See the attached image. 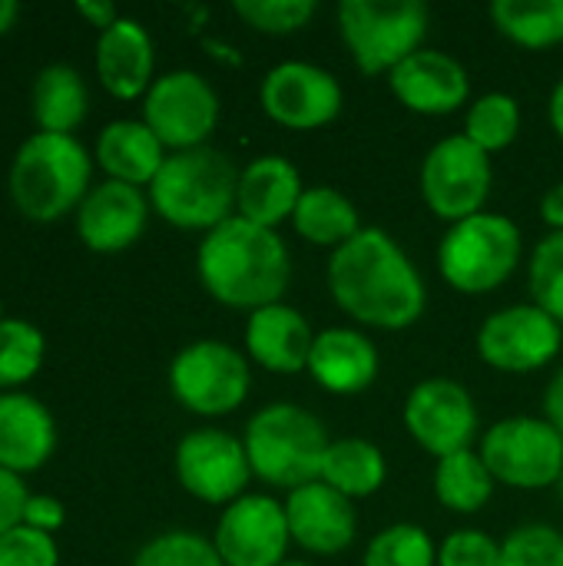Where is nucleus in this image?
<instances>
[{
  "label": "nucleus",
  "mask_w": 563,
  "mask_h": 566,
  "mask_svg": "<svg viewBox=\"0 0 563 566\" xmlns=\"http://www.w3.org/2000/svg\"><path fill=\"white\" fill-rule=\"evenodd\" d=\"M312 342H315V335H312L305 315L285 302L249 312L246 352L259 368H265L272 375L305 371L309 355H312Z\"/></svg>",
  "instance_id": "aec40b11"
},
{
  "label": "nucleus",
  "mask_w": 563,
  "mask_h": 566,
  "mask_svg": "<svg viewBox=\"0 0 563 566\" xmlns=\"http://www.w3.org/2000/svg\"><path fill=\"white\" fill-rule=\"evenodd\" d=\"M548 116H551V126L554 133L563 139V76L554 83L551 90V103H548Z\"/></svg>",
  "instance_id": "a18cd8bd"
},
{
  "label": "nucleus",
  "mask_w": 563,
  "mask_h": 566,
  "mask_svg": "<svg viewBox=\"0 0 563 566\" xmlns=\"http://www.w3.org/2000/svg\"><path fill=\"white\" fill-rule=\"evenodd\" d=\"M27 501H30V494H27L23 481L13 471L0 468V534H7L17 524H23Z\"/></svg>",
  "instance_id": "ea45409f"
},
{
  "label": "nucleus",
  "mask_w": 563,
  "mask_h": 566,
  "mask_svg": "<svg viewBox=\"0 0 563 566\" xmlns=\"http://www.w3.org/2000/svg\"><path fill=\"white\" fill-rule=\"evenodd\" d=\"M524 239L518 222L501 212H478L448 226L438 245V269L461 295L501 289L521 265Z\"/></svg>",
  "instance_id": "423d86ee"
},
{
  "label": "nucleus",
  "mask_w": 563,
  "mask_h": 566,
  "mask_svg": "<svg viewBox=\"0 0 563 566\" xmlns=\"http://www.w3.org/2000/svg\"><path fill=\"white\" fill-rule=\"evenodd\" d=\"M169 388L176 401L196 415L206 418L229 415L246 401L252 388L249 358L239 348L216 338L192 342L173 358Z\"/></svg>",
  "instance_id": "1a4fd4ad"
},
{
  "label": "nucleus",
  "mask_w": 563,
  "mask_h": 566,
  "mask_svg": "<svg viewBox=\"0 0 563 566\" xmlns=\"http://www.w3.org/2000/svg\"><path fill=\"white\" fill-rule=\"evenodd\" d=\"M362 566H438V547L418 524H392L378 531Z\"/></svg>",
  "instance_id": "2f4dec72"
},
{
  "label": "nucleus",
  "mask_w": 563,
  "mask_h": 566,
  "mask_svg": "<svg viewBox=\"0 0 563 566\" xmlns=\"http://www.w3.org/2000/svg\"><path fill=\"white\" fill-rule=\"evenodd\" d=\"M146 212L149 209H146V196L139 192V186L106 179V182H96L83 196L80 212H76V229L90 249L116 252L139 239L146 226Z\"/></svg>",
  "instance_id": "6ab92c4d"
},
{
  "label": "nucleus",
  "mask_w": 563,
  "mask_h": 566,
  "mask_svg": "<svg viewBox=\"0 0 563 566\" xmlns=\"http://www.w3.org/2000/svg\"><path fill=\"white\" fill-rule=\"evenodd\" d=\"M0 322H3V318H0Z\"/></svg>",
  "instance_id": "3c124183"
},
{
  "label": "nucleus",
  "mask_w": 563,
  "mask_h": 566,
  "mask_svg": "<svg viewBox=\"0 0 563 566\" xmlns=\"http://www.w3.org/2000/svg\"><path fill=\"white\" fill-rule=\"evenodd\" d=\"M206 46H209L216 56H222V60H229V63H239V56H232L236 50H229V46H222V43H216V40H206Z\"/></svg>",
  "instance_id": "de8ad7c7"
},
{
  "label": "nucleus",
  "mask_w": 563,
  "mask_h": 566,
  "mask_svg": "<svg viewBox=\"0 0 563 566\" xmlns=\"http://www.w3.org/2000/svg\"><path fill=\"white\" fill-rule=\"evenodd\" d=\"M96 159L113 179L143 186L156 179L166 156L159 136L143 119H113L96 139Z\"/></svg>",
  "instance_id": "393cba45"
},
{
  "label": "nucleus",
  "mask_w": 563,
  "mask_h": 566,
  "mask_svg": "<svg viewBox=\"0 0 563 566\" xmlns=\"http://www.w3.org/2000/svg\"><path fill=\"white\" fill-rule=\"evenodd\" d=\"M90 186V156L70 133H33L13 156L10 196L30 219H56L83 202Z\"/></svg>",
  "instance_id": "39448f33"
},
{
  "label": "nucleus",
  "mask_w": 563,
  "mask_h": 566,
  "mask_svg": "<svg viewBox=\"0 0 563 566\" xmlns=\"http://www.w3.org/2000/svg\"><path fill=\"white\" fill-rule=\"evenodd\" d=\"M212 544L226 566L285 564L292 544L285 504L265 494H242L222 511Z\"/></svg>",
  "instance_id": "dca6fc26"
},
{
  "label": "nucleus",
  "mask_w": 563,
  "mask_h": 566,
  "mask_svg": "<svg viewBox=\"0 0 563 566\" xmlns=\"http://www.w3.org/2000/svg\"><path fill=\"white\" fill-rule=\"evenodd\" d=\"M428 7L421 0H342L338 3V33L368 76L392 73L411 53L425 46L428 36Z\"/></svg>",
  "instance_id": "0eeeda50"
},
{
  "label": "nucleus",
  "mask_w": 563,
  "mask_h": 566,
  "mask_svg": "<svg viewBox=\"0 0 563 566\" xmlns=\"http://www.w3.org/2000/svg\"><path fill=\"white\" fill-rule=\"evenodd\" d=\"M43 332L27 318L0 322V385L27 381L43 361Z\"/></svg>",
  "instance_id": "473e14b6"
},
{
  "label": "nucleus",
  "mask_w": 563,
  "mask_h": 566,
  "mask_svg": "<svg viewBox=\"0 0 563 566\" xmlns=\"http://www.w3.org/2000/svg\"><path fill=\"white\" fill-rule=\"evenodd\" d=\"M53 444V415L33 395H0V468L30 471L50 458Z\"/></svg>",
  "instance_id": "b1692460"
},
{
  "label": "nucleus",
  "mask_w": 563,
  "mask_h": 566,
  "mask_svg": "<svg viewBox=\"0 0 563 566\" xmlns=\"http://www.w3.org/2000/svg\"><path fill=\"white\" fill-rule=\"evenodd\" d=\"M143 123L163 146H173V153L206 146L219 123V96L202 73L169 70L146 90Z\"/></svg>",
  "instance_id": "9b49d317"
},
{
  "label": "nucleus",
  "mask_w": 563,
  "mask_h": 566,
  "mask_svg": "<svg viewBox=\"0 0 563 566\" xmlns=\"http://www.w3.org/2000/svg\"><path fill=\"white\" fill-rule=\"evenodd\" d=\"M13 17H17V3L13 0H0V33L13 23Z\"/></svg>",
  "instance_id": "49530a36"
},
{
  "label": "nucleus",
  "mask_w": 563,
  "mask_h": 566,
  "mask_svg": "<svg viewBox=\"0 0 563 566\" xmlns=\"http://www.w3.org/2000/svg\"><path fill=\"white\" fill-rule=\"evenodd\" d=\"M259 103L279 126L319 129L342 113L345 90L332 70L309 60H285L262 76Z\"/></svg>",
  "instance_id": "4468645a"
},
{
  "label": "nucleus",
  "mask_w": 563,
  "mask_h": 566,
  "mask_svg": "<svg viewBox=\"0 0 563 566\" xmlns=\"http://www.w3.org/2000/svg\"><path fill=\"white\" fill-rule=\"evenodd\" d=\"M544 418L557 428V434L563 438V368L551 378V385L544 391Z\"/></svg>",
  "instance_id": "79ce46f5"
},
{
  "label": "nucleus",
  "mask_w": 563,
  "mask_h": 566,
  "mask_svg": "<svg viewBox=\"0 0 563 566\" xmlns=\"http://www.w3.org/2000/svg\"><path fill=\"white\" fill-rule=\"evenodd\" d=\"M292 226L309 245H322L332 252L365 229L358 222L355 202L335 186H309L292 212Z\"/></svg>",
  "instance_id": "a878e982"
},
{
  "label": "nucleus",
  "mask_w": 563,
  "mask_h": 566,
  "mask_svg": "<svg viewBox=\"0 0 563 566\" xmlns=\"http://www.w3.org/2000/svg\"><path fill=\"white\" fill-rule=\"evenodd\" d=\"M491 182H494L491 156L481 146H475L465 133L438 139L425 153L421 196L428 209L451 226L484 212Z\"/></svg>",
  "instance_id": "9d476101"
},
{
  "label": "nucleus",
  "mask_w": 563,
  "mask_h": 566,
  "mask_svg": "<svg viewBox=\"0 0 563 566\" xmlns=\"http://www.w3.org/2000/svg\"><path fill=\"white\" fill-rule=\"evenodd\" d=\"M305 371L332 395H358L378 378V348L355 328H325L312 342Z\"/></svg>",
  "instance_id": "412c9836"
},
{
  "label": "nucleus",
  "mask_w": 563,
  "mask_h": 566,
  "mask_svg": "<svg viewBox=\"0 0 563 566\" xmlns=\"http://www.w3.org/2000/svg\"><path fill=\"white\" fill-rule=\"evenodd\" d=\"M86 113V86L66 63H50L33 80V116L43 133H70Z\"/></svg>",
  "instance_id": "cd10ccee"
},
{
  "label": "nucleus",
  "mask_w": 563,
  "mask_h": 566,
  "mask_svg": "<svg viewBox=\"0 0 563 566\" xmlns=\"http://www.w3.org/2000/svg\"><path fill=\"white\" fill-rule=\"evenodd\" d=\"M557 491H561V497H563V474H561V481H557Z\"/></svg>",
  "instance_id": "8fccbe9b"
},
{
  "label": "nucleus",
  "mask_w": 563,
  "mask_h": 566,
  "mask_svg": "<svg viewBox=\"0 0 563 566\" xmlns=\"http://www.w3.org/2000/svg\"><path fill=\"white\" fill-rule=\"evenodd\" d=\"M528 285L534 305L563 325V232H551L538 242L528 265Z\"/></svg>",
  "instance_id": "72a5a7b5"
},
{
  "label": "nucleus",
  "mask_w": 563,
  "mask_h": 566,
  "mask_svg": "<svg viewBox=\"0 0 563 566\" xmlns=\"http://www.w3.org/2000/svg\"><path fill=\"white\" fill-rule=\"evenodd\" d=\"M494 484L498 481L475 448L448 454L435 468V497L455 514H478L491 501Z\"/></svg>",
  "instance_id": "c85d7f7f"
},
{
  "label": "nucleus",
  "mask_w": 563,
  "mask_h": 566,
  "mask_svg": "<svg viewBox=\"0 0 563 566\" xmlns=\"http://www.w3.org/2000/svg\"><path fill=\"white\" fill-rule=\"evenodd\" d=\"M561 342L563 325L534 302L498 308L478 328L481 361L508 375H528L551 365L561 352Z\"/></svg>",
  "instance_id": "f8f14e48"
},
{
  "label": "nucleus",
  "mask_w": 563,
  "mask_h": 566,
  "mask_svg": "<svg viewBox=\"0 0 563 566\" xmlns=\"http://www.w3.org/2000/svg\"><path fill=\"white\" fill-rule=\"evenodd\" d=\"M285 521H289L292 544H299L315 557H338L342 551L352 547L358 531L355 504L322 481L289 491Z\"/></svg>",
  "instance_id": "a211bd4d"
},
{
  "label": "nucleus",
  "mask_w": 563,
  "mask_h": 566,
  "mask_svg": "<svg viewBox=\"0 0 563 566\" xmlns=\"http://www.w3.org/2000/svg\"><path fill=\"white\" fill-rule=\"evenodd\" d=\"M242 444L252 478L272 488L299 491L322 478V461L332 441L325 424L309 408L279 401L249 418Z\"/></svg>",
  "instance_id": "20e7f679"
},
{
  "label": "nucleus",
  "mask_w": 563,
  "mask_h": 566,
  "mask_svg": "<svg viewBox=\"0 0 563 566\" xmlns=\"http://www.w3.org/2000/svg\"><path fill=\"white\" fill-rule=\"evenodd\" d=\"M521 133V106L511 93H484L468 106L465 116V136L481 146L488 156L498 149H508Z\"/></svg>",
  "instance_id": "7c9ffc66"
},
{
  "label": "nucleus",
  "mask_w": 563,
  "mask_h": 566,
  "mask_svg": "<svg viewBox=\"0 0 563 566\" xmlns=\"http://www.w3.org/2000/svg\"><path fill=\"white\" fill-rule=\"evenodd\" d=\"M133 566H226L216 544L192 531H166L139 547Z\"/></svg>",
  "instance_id": "f704fd0d"
},
{
  "label": "nucleus",
  "mask_w": 563,
  "mask_h": 566,
  "mask_svg": "<svg viewBox=\"0 0 563 566\" xmlns=\"http://www.w3.org/2000/svg\"><path fill=\"white\" fill-rule=\"evenodd\" d=\"M494 27L528 50H548L563 43V0H494Z\"/></svg>",
  "instance_id": "c756f323"
},
{
  "label": "nucleus",
  "mask_w": 563,
  "mask_h": 566,
  "mask_svg": "<svg viewBox=\"0 0 563 566\" xmlns=\"http://www.w3.org/2000/svg\"><path fill=\"white\" fill-rule=\"evenodd\" d=\"M388 478V461L375 441L365 438H338L329 444L322 461V484L345 494L348 501L372 497Z\"/></svg>",
  "instance_id": "bb28decb"
},
{
  "label": "nucleus",
  "mask_w": 563,
  "mask_h": 566,
  "mask_svg": "<svg viewBox=\"0 0 563 566\" xmlns=\"http://www.w3.org/2000/svg\"><path fill=\"white\" fill-rule=\"evenodd\" d=\"M478 454L494 481L518 491L554 488L563 474V438L548 418L514 415L494 421Z\"/></svg>",
  "instance_id": "6e6552de"
},
{
  "label": "nucleus",
  "mask_w": 563,
  "mask_h": 566,
  "mask_svg": "<svg viewBox=\"0 0 563 566\" xmlns=\"http://www.w3.org/2000/svg\"><path fill=\"white\" fill-rule=\"evenodd\" d=\"M329 292L345 315L382 332L415 325L428 305L418 265L385 229H362L332 252Z\"/></svg>",
  "instance_id": "f257e3e1"
},
{
  "label": "nucleus",
  "mask_w": 563,
  "mask_h": 566,
  "mask_svg": "<svg viewBox=\"0 0 563 566\" xmlns=\"http://www.w3.org/2000/svg\"><path fill=\"white\" fill-rule=\"evenodd\" d=\"M0 566H56V544L46 531L17 524L0 534Z\"/></svg>",
  "instance_id": "4c0bfd02"
},
{
  "label": "nucleus",
  "mask_w": 563,
  "mask_h": 566,
  "mask_svg": "<svg viewBox=\"0 0 563 566\" xmlns=\"http://www.w3.org/2000/svg\"><path fill=\"white\" fill-rule=\"evenodd\" d=\"M80 13H86L100 30H106L110 23H116L119 20V13H116V7L113 3H106V0H100V3H90V0H83L80 3Z\"/></svg>",
  "instance_id": "c03bdc74"
},
{
  "label": "nucleus",
  "mask_w": 563,
  "mask_h": 566,
  "mask_svg": "<svg viewBox=\"0 0 563 566\" xmlns=\"http://www.w3.org/2000/svg\"><path fill=\"white\" fill-rule=\"evenodd\" d=\"M302 192H305V186H302L295 163H289L279 153L259 156L239 176L236 216H242L256 226L275 229L279 222L292 219Z\"/></svg>",
  "instance_id": "4be33fe9"
},
{
  "label": "nucleus",
  "mask_w": 563,
  "mask_h": 566,
  "mask_svg": "<svg viewBox=\"0 0 563 566\" xmlns=\"http://www.w3.org/2000/svg\"><path fill=\"white\" fill-rule=\"evenodd\" d=\"M279 566H312V564H305V560H285V564H279Z\"/></svg>",
  "instance_id": "09e8293b"
},
{
  "label": "nucleus",
  "mask_w": 563,
  "mask_h": 566,
  "mask_svg": "<svg viewBox=\"0 0 563 566\" xmlns=\"http://www.w3.org/2000/svg\"><path fill=\"white\" fill-rule=\"evenodd\" d=\"M402 421L418 448H425L438 461L468 451L478 438V405L471 391L451 378L418 381L405 398Z\"/></svg>",
  "instance_id": "ddd939ff"
},
{
  "label": "nucleus",
  "mask_w": 563,
  "mask_h": 566,
  "mask_svg": "<svg viewBox=\"0 0 563 566\" xmlns=\"http://www.w3.org/2000/svg\"><path fill=\"white\" fill-rule=\"evenodd\" d=\"M176 478L192 497L229 507L252 481L246 444L219 428L189 431L176 448Z\"/></svg>",
  "instance_id": "2eb2a0df"
},
{
  "label": "nucleus",
  "mask_w": 563,
  "mask_h": 566,
  "mask_svg": "<svg viewBox=\"0 0 563 566\" xmlns=\"http://www.w3.org/2000/svg\"><path fill=\"white\" fill-rule=\"evenodd\" d=\"M23 524L37 531H56L63 524V504L50 494H33L23 507Z\"/></svg>",
  "instance_id": "a19ab883"
},
{
  "label": "nucleus",
  "mask_w": 563,
  "mask_h": 566,
  "mask_svg": "<svg viewBox=\"0 0 563 566\" xmlns=\"http://www.w3.org/2000/svg\"><path fill=\"white\" fill-rule=\"evenodd\" d=\"M541 216L544 222L554 229V232H563V179L557 186H551L541 199Z\"/></svg>",
  "instance_id": "37998d69"
},
{
  "label": "nucleus",
  "mask_w": 563,
  "mask_h": 566,
  "mask_svg": "<svg viewBox=\"0 0 563 566\" xmlns=\"http://www.w3.org/2000/svg\"><path fill=\"white\" fill-rule=\"evenodd\" d=\"M438 566H501V544L481 531H455L438 547Z\"/></svg>",
  "instance_id": "58836bf2"
},
{
  "label": "nucleus",
  "mask_w": 563,
  "mask_h": 566,
  "mask_svg": "<svg viewBox=\"0 0 563 566\" xmlns=\"http://www.w3.org/2000/svg\"><path fill=\"white\" fill-rule=\"evenodd\" d=\"M232 10L259 33H295L315 17V0H236Z\"/></svg>",
  "instance_id": "e433bc0d"
},
{
  "label": "nucleus",
  "mask_w": 563,
  "mask_h": 566,
  "mask_svg": "<svg viewBox=\"0 0 563 566\" xmlns=\"http://www.w3.org/2000/svg\"><path fill=\"white\" fill-rule=\"evenodd\" d=\"M501 566H563V534L551 524H524L501 544Z\"/></svg>",
  "instance_id": "c9c22d12"
},
{
  "label": "nucleus",
  "mask_w": 563,
  "mask_h": 566,
  "mask_svg": "<svg viewBox=\"0 0 563 566\" xmlns=\"http://www.w3.org/2000/svg\"><path fill=\"white\" fill-rule=\"evenodd\" d=\"M96 73L113 96L133 99L153 83V40L133 17H119L96 40Z\"/></svg>",
  "instance_id": "5701e85b"
},
{
  "label": "nucleus",
  "mask_w": 563,
  "mask_h": 566,
  "mask_svg": "<svg viewBox=\"0 0 563 566\" xmlns=\"http://www.w3.org/2000/svg\"><path fill=\"white\" fill-rule=\"evenodd\" d=\"M239 169L216 146L179 149L163 159L149 182L156 212L179 229H216L236 216Z\"/></svg>",
  "instance_id": "7ed1b4c3"
},
{
  "label": "nucleus",
  "mask_w": 563,
  "mask_h": 566,
  "mask_svg": "<svg viewBox=\"0 0 563 566\" xmlns=\"http://www.w3.org/2000/svg\"><path fill=\"white\" fill-rule=\"evenodd\" d=\"M196 269L202 289L216 302L246 312L282 302L292 282V259L282 235L242 216L206 232L196 252Z\"/></svg>",
  "instance_id": "f03ea898"
},
{
  "label": "nucleus",
  "mask_w": 563,
  "mask_h": 566,
  "mask_svg": "<svg viewBox=\"0 0 563 566\" xmlns=\"http://www.w3.org/2000/svg\"><path fill=\"white\" fill-rule=\"evenodd\" d=\"M388 86L402 106L421 116H448L471 96L468 70L445 50L421 46L388 73Z\"/></svg>",
  "instance_id": "f3484780"
}]
</instances>
